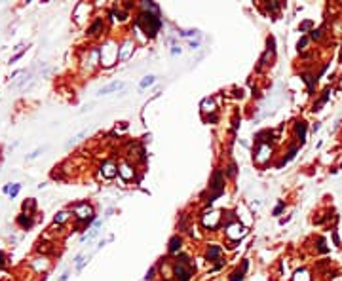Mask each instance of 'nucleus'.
<instances>
[{
	"instance_id": "f257e3e1",
	"label": "nucleus",
	"mask_w": 342,
	"mask_h": 281,
	"mask_svg": "<svg viewBox=\"0 0 342 281\" xmlns=\"http://www.w3.org/2000/svg\"><path fill=\"white\" fill-rule=\"evenodd\" d=\"M186 260H188V258H183L181 264L175 268V275H177V281H188V277L192 275V268H190V266H188V268L184 266Z\"/></svg>"
},
{
	"instance_id": "f03ea898",
	"label": "nucleus",
	"mask_w": 342,
	"mask_h": 281,
	"mask_svg": "<svg viewBox=\"0 0 342 281\" xmlns=\"http://www.w3.org/2000/svg\"><path fill=\"white\" fill-rule=\"evenodd\" d=\"M124 87V82H118V80H114V82H110L108 86H105V87H101L97 91V95H108V93H112V91H118V89H122Z\"/></svg>"
},
{
	"instance_id": "7ed1b4c3",
	"label": "nucleus",
	"mask_w": 342,
	"mask_h": 281,
	"mask_svg": "<svg viewBox=\"0 0 342 281\" xmlns=\"http://www.w3.org/2000/svg\"><path fill=\"white\" fill-rule=\"evenodd\" d=\"M74 215L78 217V219H86V217L91 215V207L87 205V203H80V205L74 207Z\"/></svg>"
},
{
	"instance_id": "20e7f679",
	"label": "nucleus",
	"mask_w": 342,
	"mask_h": 281,
	"mask_svg": "<svg viewBox=\"0 0 342 281\" xmlns=\"http://www.w3.org/2000/svg\"><path fill=\"white\" fill-rule=\"evenodd\" d=\"M103 29V19H95L93 23H91V27L87 29V32H90L91 36H95V34H99V30Z\"/></svg>"
},
{
	"instance_id": "39448f33",
	"label": "nucleus",
	"mask_w": 342,
	"mask_h": 281,
	"mask_svg": "<svg viewBox=\"0 0 342 281\" xmlns=\"http://www.w3.org/2000/svg\"><path fill=\"white\" fill-rule=\"evenodd\" d=\"M17 224H19V226H23V228H30L32 226V219L29 215H19L17 217Z\"/></svg>"
},
{
	"instance_id": "423d86ee",
	"label": "nucleus",
	"mask_w": 342,
	"mask_h": 281,
	"mask_svg": "<svg viewBox=\"0 0 342 281\" xmlns=\"http://www.w3.org/2000/svg\"><path fill=\"white\" fill-rule=\"evenodd\" d=\"M220 255V247L213 245V247H209V251H207V256H209V260H213V258H217Z\"/></svg>"
},
{
	"instance_id": "0eeeda50",
	"label": "nucleus",
	"mask_w": 342,
	"mask_h": 281,
	"mask_svg": "<svg viewBox=\"0 0 342 281\" xmlns=\"http://www.w3.org/2000/svg\"><path fill=\"white\" fill-rule=\"evenodd\" d=\"M296 133H299L300 141H304V137H306V123H304V122H299V123H296Z\"/></svg>"
},
{
	"instance_id": "6e6552de",
	"label": "nucleus",
	"mask_w": 342,
	"mask_h": 281,
	"mask_svg": "<svg viewBox=\"0 0 342 281\" xmlns=\"http://www.w3.org/2000/svg\"><path fill=\"white\" fill-rule=\"evenodd\" d=\"M327 99H329V89H325V91H323V95H321V99H319V101H317V103L314 105V110H319V106H321V105L325 103V101H327Z\"/></svg>"
},
{
	"instance_id": "1a4fd4ad",
	"label": "nucleus",
	"mask_w": 342,
	"mask_h": 281,
	"mask_svg": "<svg viewBox=\"0 0 342 281\" xmlns=\"http://www.w3.org/2000/svg\"><path fill=\"white\" fill-rule=\"evenodd\" d=\"M154 80H156L154 76H147V78H143V80H141V89H145V87L152 86V84H154Z\"/></svg>"
},
{
	"instance_id": "9d476101",
	"label": "nucleus",
	"mask_w": 342,
	"mask_h": 281,
	"mask_svg": "<svg viewBox=\"0 0 342 281\" xmlns=\"http://www.w3.org/2000/svg\"><path fill=\"white\" fill-rule=\"evenodd\" d=\"M179 247H181V239H179V238H173V239H171V243H169V251L173 253V251H177Z\"/></svg>"
},
{
	"instance_id": "9b49d317",
	"label": "nucleus",
	"mask_w": 342,
	"mask_h": 281,
	"mask_svg": "<svg viewBox=\"0 0 342 281\" xmlns=\"http://www.w3.org/2000/svg\"><path fill=\"white\" fill-rule=\"evenodd\" d=\"M34 207H36L34 199H29V201H25V203H23V209L25 211H34Z\"/></svg>"
},
{
	"instance_id": "f8f14e48",
	"label": "nucleus",
	"mask_w": 342,
	"mask_h": 281,
	"mask_svg": "<svg viewBox=\"0 0 342 281\" xmlns=\"http://www.w3.org/2000/svg\"><path fill=\"white\" fill-rule=\"evenodd\" d=\"M67 217H69V213H67V211L59 213V217H55V224H61V222H65V220H67Z\"/></svg>"
},
{
	"instance_id": "ddd939ff",
	"label": "nucleus",
	"mask_w": 342,
	"mask_h": 281,
	"mask_svg": "<svg viewBox=\"0 0 342 281\" xmlns=\"http://www.w3.org/2000/svg\"><path fill=\"white\" fill-rule=\"evenodd\" d=\"M241 277H243V270H238V272H234V275L230 277V281H239Z\"/></svg>"
},
{
	"instance_id": "4468645a",
	"label": "nucleus",
	"mask_w": 342,
	"mask_h": 281,
	"mask_svg": "<svg viewBox=\"0 0 342 281\" xmlns=\"http://www.w3.org/2000/svg\"><path fill=\"white\" fill-rule=\"evenodd\" d=\"M105 169H107V177H114V175H116V171H114V167L110 165V163H108V165H105Z\"/></svg>"
},
{
	"instance_id": "2eb2a0df",
	"label": "nucleus",
	"mask_w": 342,
	"mask_h": 281,
	"mask_svg": "<svg viewBox=\"0 0 342 281\" xmlns=\"http://www.w3.org/2000/svg\"><path fill=\"white\" fill-rule=\"evenodd\" d=\"M19 188H21V184H15L14 188H10V192H8V194L12 196V198H15V196H17V192H19Z\"/></svg>"
},
{
	"instance_id": "dca6fc26",
	"label": "nucleus",
	"mask_w": 342,
	"mask_h": 281,
	"mask_svg": "<svg viewBox=\"0 0 342 281\" xmlns=\"http://www.w3.org/2000/svg\"><path fill=\"white\" fill-rule=\"evenodd\" d=\"M127 169H129V167H126V165H124L122 169H120V173H122L126 179H131V171H127Z\"/></svg>"
},
{
	"instance_id": "f3484780",
	"label": "nucleus",
	"mask_w": 342,
	"mask_h": 281,
	"mask_svg": "<svg viewBox=\"0 0 342 281\" xmlns=\"http://www.w3.org/2000/svg\"><path fill=\"white\" fill-rule=\"evenodd\" d=\"M82 264H84V255H78V256H76V268H82Z\"/></svg>"
},
{
	"instance_id": "a211bd4d",
	"label": "nucleus",
	"mask_w": 342,
	"mask_h": 281,
	"mask_svg": "<svg viewBox=\"0 0 342 281\" xmlns=\"http://www.w3.org/2000/svg\"><path fill=\"white\" fill-rule=\"evenodd\" d=\"M306 44H308V38L304 36V38H300V42H299V50H302L304 46H306Z\"/></svg>"
},
{
	"instance_id": "6ab92c4d",
	"label": "nucleus",
	"mask_w": 342,
	"mask_h": 281,
	"mask_svg": "<svg viewBox=\"0 0 342 281\" xmlns=\"http://www.w3.org/2000/svg\"><path fill=\"white\" fill-rule=\"evenodd\" d=\"M40 152H42V148H36V150L32 152V154H29V158H36V156H38Z\"/></svg>"
},
{
	"instance_id": "aec40b11",
	"label": "nucleus",
	"mask_w": 342,
	"mask_h": 281,
	"mask_svg": "<svg viewBox=\"0 0 342 281\" xmlns=\"http://www.w3.org/2000/svg\"><path fill=\"white\" fill-rule=\"evenodd\" d=\"M228 175H236V165H230L228 167Z\"/></svg>"
},
{
	"instance_id": "412c9836",
	"label": "nucleus",
	"mask_w": 342,
	"mask_h": 281,
	"mask_svg": "<svg viewBox=\"0 0 342 281\" xmlns=\"http://www.w3.org/2000/svg\"><path fill=\"white\" fill-rule=\"evenodd\" d=\"M321 36V30H312V38H319Z\"/></svg>"
},
{
	"instance_id": "4be33fe9",
	"label": "nucleus",
	"mask_w": 342,
	"mask_h": 281,
	"mask_svg": "<svg viewBox=\"0 0 342 281\" xmlns=\"http://www.w3.org/2000/svg\"><path fill=\"white\" fill-rule=\"evenodd\" d=\"M308 27H312V21H306V23H302V27H300V29L304 30V29H308Z\"/></svg>"
},
{
	"instance_id": "5701e85b",
	"label": "nucleus",
	"mask_w": 342,
	"mask_h": 281,
	"mask_svg": "<svg viewBox=\"0 0 342 281\" xmlns=\"http://www.w3.org/2000/svg\"><path fill=\"white\" fill-rule=\"evenodd\" d=\"M0 266H4V255L0 253Z\"/></svg>"
}]
</instances>
